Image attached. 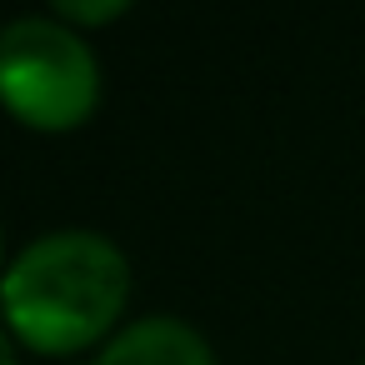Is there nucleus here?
Instances as JSON below:
<instances>
[{"mask_svg":"<svg viewBox=\"0 0 365 365\" xmlns=\"http://www.w3.org/2000/svg\"><path fill=\"white\" fill-rule=\"evenodd\" d=\"M91 365H215V350L190 320L175 315H145L130 320L106 340V350Z\"/></svg>","mask_w":365,"mask_h":365,"instance_id":"3","label":"nucleus"},{"mask_svg":"<svg viewBox=\"0 0 365 365\" xmlns=\"http://www.w3.org/2000/svg\"><path fill=\"white\" fill-rule=\"evenodd\" d=\"M101 101L96 51L56 16L0 26V106L36 130H76Z\"/></svg>","mask_w":365,"mask_h":365,"instance_id":"2","label":"nucleus"},{"mask_svg":"<svg viewBox=\"0 0 365 365\" xmlns=\"http://www.w3.org/2000/svg\"><path fill=\"white\" fill-rule=\"evenodd\" d=\"M130 260L101 230H51L31 240L0 275V315L41 355L96 345L125 310Z\"/></svg>","mask_w":365,"mask_h":365,"instance_id":"1","label":"nucleus"},{"mask_svg":"<svg viewBox=\"0 0 365 365\" xmlns=\"http://www.w3.org/2000/svg\"><path fill=\"white\" fill-rule=\"evenodd\" d=\"M125 11H130L125 0H101V6H86V0H56V21H86V26L115 21V16H125Z\"/></svg>","mask_w":365,"mask_h":365,"instance_id":"4","label":"nucleus"},{"mask_svg":"<svg viewBox=\"0 0 365 365\" xmlns=\"http://www.w3.org/2000/svg\"><path fill=\"white\" fill-rule=\"evenodd\" d=\"M0 365H21V360H16V340H11L6 325H0Z\"/></svg>","mask_w":365,"mask_h":365,"instance_id":"5","label":"nucleus"}]
</instances>
